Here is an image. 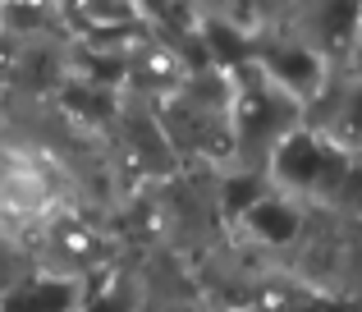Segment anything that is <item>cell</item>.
I'll use <instances>...</instances> for the list:
<instances>
[{
  "label": "cell",
  "mask_w": 362,
  "mask_h": 312,
  "mask_svg": "<svg viewBox=\"0 0 362 312\" xmlns=\"http://www.w3.org/2000/svg\"><path fill=\"white\" fill-rule=\"evenodd\" d=\"M239 225H243V234L257 243V248L284 253V248H293V243H303V234H308V207L266 188V193L243 212Z\"/></svg>",
  "instance_id": "obj_1"
},
{
  "label": "cell",
  "mask_w": 362,
  "mask_h": 312,
  "mask_svg": "<svg viewBox=\"0 0 362 312\" xmlns=\"http://www.w3.org/2000/svg\"><path fill=\"white\" fill-rule=\"evenodd\" d=\"M83 304V280L60 276V271H28L18 285L0 294V312H78Z\"/></svg>",
  "instance_id": "obj_2"
}]
</instances>
